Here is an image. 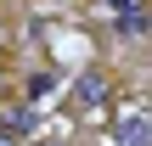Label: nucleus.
Returning <instances> with one entry per match:
<instances>
[{
  "instance_id": "1",
  "label": "nucleus",
  "mask_w": 152,
  "mask_h": 146,
  "mask_svg": "<svg viewBox=\"0 0 152 146\" xmlns=\"http://www.w3.org/2000/svg\"><path fill=\"white\" fill-rule=\"evenodd\" d=\"M147 39H152V23H147Z\"/></svg>"
}]
</instances>
